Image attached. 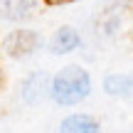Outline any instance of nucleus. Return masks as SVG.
<instances>
[{
    "label": "nucleus",
    "instance_id": "nucleus-1",
    "mask_svg": "<svg viewBox=\"0 0 133 133\" xmlns=\"http://www.w3.org/2000/svg\"><path fill=\"white\" fill-rule=\"evenodd\" d=\"M91 94V76L84 66L66 64L57 74H52L49 84V99L59 106H76L86 101Z\"/></svg>",
    "mask_w": 133,
    "mask_h": 133
},
{
    "label": "nucleus",
    "instance_id": "nucleus-8",
    "mask_svg": "<svg viewBox=\"0 0 133 133\" xmlns=\"http://www.w3.org/2000/svg\"><path fill=\"white\" fill-rule=\"evenodd\" d=\"M131 5H133V0H101V8H104L106 15H118Z\"/></svg>",
    "mask_w": 133,
    "mask_h": 133
},
{
    "label": "nucleus",
    "instance_id": "nucleus-10",
    "mask_svg": "<svg viewBox=\"0 0 133 133\" xmlns=\"http://www.w3.org/2000/svg\"><path fill=\"white\" fill-rule=\"evenodd\" d=\"M76 3V0H42V5H47V8H62V5H71Z\"/></svg>",
    "mask_w": 133,
    "mask_h": 133
},
{
    "label": "nucleus",
    "instance_id": "nucleus-2",
    "mask_svg": "<svg viewBox=\"0 0 133 133\" xmlns=\"http://www.w3.org/2000/svg\"><path fill=\"white\" fill-rule=\"evenodd\" d=\"M42 47H44L42 35L37 30H27V27H15L0 39V49L10 59H27Z\"/></svg>",
    "mask_w": 133,
    "mask_h": 133
},
{
    "label": "nucleus",
    "instance_id": "nucleus-3",
    "mask_svg": "<svg viewBox=\"0 0 133 133\" xmlns=\"http://www.w3.org/2000/svg\"><path fill=\"white\" fill-rule=\"evenodd\" d=\"M49 84H52V76L44 69L30 71L22 79V84H20V99H22L25 104H30V106L39 104L44 96H49Z\"/></svg>",
    "mask_w": 133,
    "mask_h": 133
},
{
    "label": "nucleus",
    "instance_id": "nucleus-5",
    "mask_svg": "<svg viewBox=\"0 0 133 133\" xmlns=\"http://www.w3.org/2000/svg\"><path fill=\"white\" fill-rule=\"evenodd\" d=\"M42 0H0V20L8 22H22L30 20Z\"/></svg>",
    "mask_w": 133,
    "mask_h": 133
},
{
    "label": "nucleus",
    "instance_id": "nucleus-6",
    "mask_svg": "<svg viewBox=\"0 0 133 133\" xmlns=\"http://www.w3.org/2000/svg\"><path fill=\"white\" fill-rule=\"evenodd\" d=\"M59 133H101V123L91 114H69L59 123Z\"/></svg>",
    "mask_w": 133,
    "mask_h": 133
},
{
    "label": "nucleus",
    "instance_id": "nucleus-7",
    "mask_svg": "<svg viewBox=\"0 0 133 133\" xmlns=\"http://www.w3.org/2000/svg\"><path fill=\"white\" fill-rule=\"evenodd\" d=\"M104 91L109 96H131L133 94V71H116L104 79Z\"/></svg>",
    "mask_w": 133,
    "mask_h": 133
},
{
    "label": "nucleus",
    "instance_id": "nucleus-11",
    "mask_svg": "<svg viewBox=\"0 0 133 133\" xmlns=\"http://www.w3.org/2000/svg\"><path fill=\"white\" fill-rule=\"evenodd\" d=\"M3 84H5V76H3V71H0V89H3Z\"/></svg>",
    "mask_w": 133,
    "mask_h": 133
},
{
    "label": "nucleus",
    "instance_id": "nucleus-9",
    "mask_svg": "<svg viewBox=\"0 0 133 133\" xmlns=\"http://www.w3.org/2000/svg\"><path fill=\"white\" fill-rule=\"evenodd\" d=\"M118 30H121V17H118V15H106V20H104V35H106V37H114Z\"/></svg>",
    "mask_w": 133,
    "mask_h": 133
},
{
    "label": "nucleus",
    "instance_id": "nucleus-4",
    "mask_svg": "<svg viewBox=\"0 0 133 133\" xmlns=\"http://www.w3.org/2000/svg\"><path fill=\"white\" fill-rule=\"evenodd\" d=\"M79 47H81V35L71 25H59L52 32V37L47 39L49 54H69V52H74Z\"/></svg>",
    "mask_w": 133,
    "mask_h": 133
}]
</instances>
